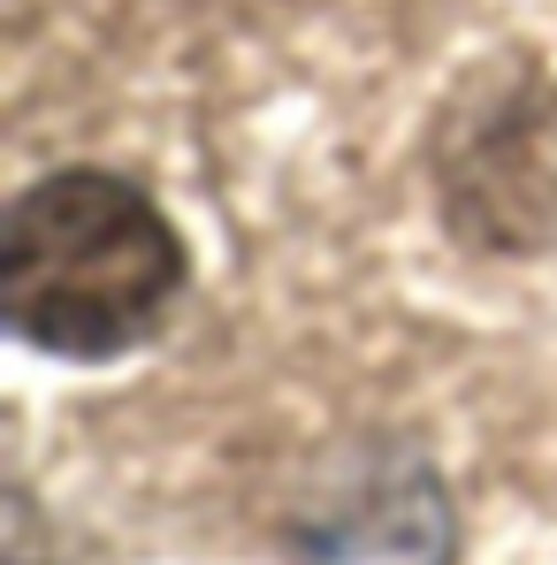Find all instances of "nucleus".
Instances as JSON below:
<instances>
[{"instance_id":"f257e3e1","label":"nucleus","mask_w":557,"mask_h":565,"mask_svg":"<svg viewBox=\"0 0 557 565\" xmlns=\"http://www.w3.org/2000/svg\"><path fill=\"white\" fill-rule=\"evenodd\" d=\"M176 290H184V245L169 214L122 177L69 169L8 206L0 313L39 352L115 360L161 329Z\"/></svg>"},{"instance_id":"f03ea898","label":"nucleus","mask_w":557,"mask_h":565,"mask_svg":"<svg viewBox=\"0 0 557 565\" xmlns=\"http://www.w3.org/2000/svg\"><path fill=\"white\" fill-rule=\"evenodd\" d=\"M443 214L481 253L557 245V85L543 77H473L436 138Z\"/></svg>"},{"instance_id":"7ed1b4c3","label":"nucleus","mask_w":557,"mask_h":565,"mask_svg":"<svg viewBox=\"0 0 557 565\" xmlns=\"http://www.w3.org/2000/svg\"><path fill=\"white\" fill-rule=\"evenodd\" d=\"M298 558L306 565H451L443 481L420 459H382L298 527Z\"/></svg>"}]
</instances>
